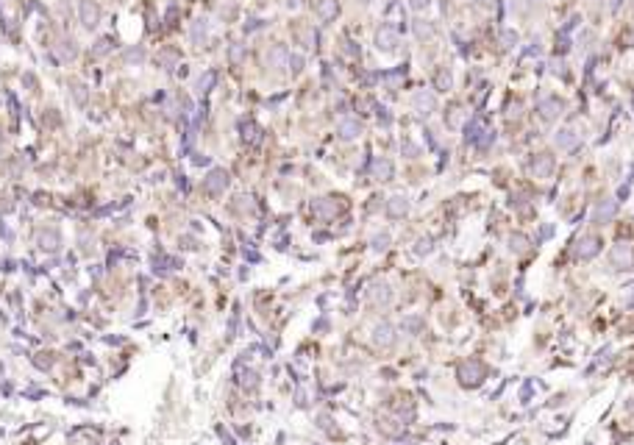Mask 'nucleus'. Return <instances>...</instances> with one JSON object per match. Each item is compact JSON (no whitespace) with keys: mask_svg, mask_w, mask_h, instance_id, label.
Returning a JSON list of instances; mask_svg holds the SVG:
<instances>
[{"mask_svg":"<svg viewBox=\"0 0 634 445\" xmlns=\"http://www.w3.org/2000/svg\"><path fill=\"white\" fill-rule=\"evenodd\" d=\"M290 67H292L295 73H298V70L303 67V58H301V56H292V58H290Z\"/></svg>","mask_w":634,"mask_h":445,"instance_id":"393cba45","label":"nucleus"},{"mask_svg":"<svg viewBox=\"0 0 634 445\" xmlns=\"http://www.w3.org/2000/svg\"><path fill=\"white\" fill-rule=\"evenodd\" d=\"M100 19V9L95 0H81V22L87 25V28H95Z\"/></svg>","mask_w":634,"mask_h":445,"instance_id":"7ed1b4c3","label":"nucleus"},{"mask_svg":"<svg viewBox=\"0 0 634 445\" xmlns=\"http://www.w3.org/2000/svg\"><path fill=\"white\" fill-rule=\"evenodd\" d=\"M390 334H392V329L390 326H379V329H376V342H379V345H390Z\"/></svg>","mask_w":634,"mask_h":445,"instance_id":"dca6fc26","label":"nucleus"},{"mask_svg":"<svg viewBox=\"0 0 634 445\" xmlns=\"http://www.w3.org/2000/svg\"><path fill=\"white\" fill-rule=\"evenodd\" d=\"M245 139L256 142V126H245Z\"/></svg>","mask_w":634,"mask_h":445,"instance_id":"a878e982","label":"nucleus"},{"mask_svg":"<svg viewBox=\"0 0 634 445\" xmlns=\"http://www.w3.org/2000/svg\"><path fill=\"white\" fill-rule=\"evenodd\" d=\"M206 37H209V22H206V19H195V22H192V42H195V45H203Z\"/></svg>","mask_w":634,"mask_h":445,"instance_id":"9d476101","label":"nucleus"},{"mask_svg":"<svg viewBox=\"0 0 634 445\" xmlns=\"http://www.w3.org/2000/svg\"><path fill=\"white\" fill-rule=\"evenodd\" d=\"M373 173H376V178H381V181H387L392 175V165L387 162V159H379L376 165H373Z\"/></svg>","mask_w":634,"mask_h":445,"instance_id":"ddd939ff","label":"nucleus"},{"mask_svg":"<svg viewBox=\"0 0 634 445\" xmlns=\"http://www.w3.org/2000/svg\"><path fill=\"white\" fill-rule=\"evenodd\" d=\"M359 131H362V126L356 123V120H342V123H340V136H342V139H353Z\"/></svg>","mask_w":634,"mask_h":445,"instance_id":"9b49d317","label":"nucleus"},{"mask_svg":"<svg viewBox=\"0 0 634 445\" xmlns=\"http://www.w3.org/2000/svg\"><path fill=\"white\" fill-rule=\"evenodd\" d=\"M376 42H379V48H381V50H392L395 45H398V34H395L392 28H387V25H384V28H381L379 34H376Z\"/></svg>","mask_w":634,"mask_h":445,"instance_id":"423d86ee","label":"nucleus"},{"mask_svg":"<svg viewBox=\"0 0 634 445\" xmlns=\"http://www.w3.org/2000/svg\"><path fill=\"white\" fill-rule=\"evenodd\" d=\"M390 298V292H387V287L381 284V287H376V292H373V300H387Z\"/></svg>","mask_w":634,"mask_h":445,"instance_id":"412c9836","label":"nucleus"},{"mask_svg":"<svg viewBox=\"0 0 634 445\" xmlns=\"http://www.w3.org/2000/svg\"><path fill=\"white\" fill-rule=\"evenodd\" d=\"M459 373L465 376L462 381L473 387V384H478V381H481V376H484V368H481L478 362H468V365H462V370H459Z\"/></svg>","mask_w":634,"mask_h":445,"instance_id":"39448f33","label":"nucleus"},{"mask_svg":"<svg viewBox=\"0 0 634 445\" xmlns=\"http://www.w3.org/2000/svg\"><path fill=\"white\" fill-rule=\"evenodd\" d=\"M373 248H376V251H384V248H387V237H384V234L376 237V245H373Z\"/></svg>","mask_w":634,"mask_h":445,"instance_id":"bb28decb","label":"nucleus"},{"mask_svg":"<svg viewBox=\"0 0 634 445\" xmlns=\"http://www.w3.org/2000/svg\"><path fill=\"white\" fill-rule=\"evenodd\" d=\"M437 87L439 89H448L451 87V75H448V73H439V75H437Z\"/></svg>","mask_w":634,"mask_h":445,"instance_id":"4be33fe9","label":"nucleus"},{"mask_svg":"<svg viewBox=\"0 0 634 445\" xmlns=\"http://www.w3.org/2000/svg\"><path fill=\"white\" fill-rule=\"evenodd\" d=\"M126 58L128 61H142V58H145V50H128Z\"/></svg>","mask_w":634,"mask_h":445,"instance_id":"5701e85b","label":"nucleus"},{"mask_svg":"<svg viewBox=\"0 0 634 445\" xmlns=\"http://www.w3.org/2000/svg\"><path fill=\"white\" fill-rule=\"evenodd\" d=\"M228 58H231L234 64H239V61L245 58V48H242V45H231V50H228Z\"/></svg>","mask_w":634,"mask_h":445,"instance_id":"6ab92c4d","label":"nucleus"},{"mask_svg":"<svg viewBox=\"0 0 634 445\" xmlns=\"http://www.w3.org/2000/svg\"><path fill=\"white\" fill-rule=\"evenodd\" d=\"M598 251H601V242H598V237L587 234V237H581V240L576 242L573 256H576V259H593V256H598Z\"/></svg>","mask_w":634,"mask_h":445,"instance_id":"f03ea898","label":"nucleus"},{"mask_svg":"<svg viewBox=\"0 0 634 445\" xmlns=\"http://www.w3.org/2000/svg\"><path fill=\"white\" fill-rule=\"evenodd\" d=\"M215 73H212V70H209V73H206V75H200L195 81V92L198 95H206V92H209V89H212V84H215Z\"/></svg>","mask_w":634,"mask_h":445,"instance_id":"f8f14e48","label":"nucleus"},{"mask_svg":"<svg viewBox=\"0 0 634 445\" xmlns=\"http://www.w3.org/2000/svg\"><path fill=\"white\" fill-rule=\"evenodd\" d=\"M75 97H78V100H84V97H87V92H84V87H81V84H75Z\"/></svg>","mask_w":634,"mask_h":445,"instance_id":"cd10ccee","label":"nucleus"},{"mask_svg":"<svg viewBox=\"0 0 634 445\" xmlns=\"http://www.w3.org/2000/svg\"><path fill=\"white\" fill-rule=\"evenodd\" d=\"M203 186H206V192H212V195L223 192L225 186H228V175H225L223 170H215V173H209V178L203 181Z\"/></svg>","mask_w":634,"mask_h":445,"instance_id":"20e7f679","label":"nucleus"},{"mask_svg":"<svg viewBox=\"0 0 634 445\" xmlns=\"http://www.w3.org/2000/svg\"><path fill=\"white\" fill-rule=\"evenodd\" d=\"M387 212H390L392 217H403V214L409 212V201H406L403 195H395V198H390V204H387Z\"/></svg>","mask_w":634,"mask_h":445,"instance_id":"0eeeda50","label":"nucleus"},{"mask_svg":"<svg viewBox=\"0 0 634 445\" xmlns=\"http://www.w3.org/2000/svg\"><path fill=\"white\" fill-rule=\"evenodd\" d=\"M106 50H109V39H100V42H98V48H95V56H103Z\"/></svg>","mask_w":634,"mask_h":445,"instance_id":"b1692460","label":"nucleus"},{"mask_svg":"<svg viewBox=\"0 0 634 445\" xmlns=\"http://www.w3.org/2000/svg\"><path fill=\"white\" fill-rule=\"evenodd\" d=\"M609 264L615 270H632L634 267V251L629 245H615L612 253H609Z\"/></svg>","mask_w":634,"mask_h":445,"instance_id":"f257e3e1","label":"nucleus"},{"mask_svg":"<svg viewBox=\"0 0 634 445\" xmlns=\"http://www.w3.org/2000/svg\"><path fill=\"white\" fill-rule=\"evenodd\" d=\"M415 109H417V114H431L434 97H431L429 92H417V95H415Z\"/></svg>","mask_w":634,"mask_h":445,"instance_id":"1a4fd4ad","label":"nucleus"},{"mask_svg":"<svg viewBox=\"0 0 634 445\" xmlns=\"http://www.w3.org/2000/svg\"><path fill=\"white\" fill-rule=\"evenodd\" d=\"M615 214V201H606L604 206H598V212H595V220L598 222H606L609 217Z\"/></svg>","mask_w":634,"mask_h":445,"instance_id":"2eb2a0df","label":"nucleus"},{"mask_svg":"<svg viewBox=\"0 0 634 445\" xmlns=\"http://www.w3.org/2000/svg\"><path fill=\"white\" fill-rule=\"evenodd\" d=\"M317 11H320L323 19H334L337 17V3H334V0H320V3H317Z\"/></svg>","mask_w":634,"mask_h":445,"instance_id":"4468645a","label":"nucleus"},{"mask_svg":"<svg viewBox=\"0 0 634 445\" xmlns=\"http://www.w3.org/2000/svg\"><path fill=\"white\" fill-rule=\"evenodd\" d=\"M334 212H337V209H334V204H328V201H320V204H314V214H320V217H331Z\"/></svg>","mask_w":634,"mask_h":445,"instance_id":"f3484780","label":"nucleus"},{"mask_svg":"<svg viewBox=\"0 0 634 445\" xmlns=\"http://www.w3.org/2000/svg\"><path fill=\"white\" fill-rule=\"evenodd\" d=\"M287 61H290V58H287V50H284L281 45H275V48L267 50V64H270V67L278 70V67H284Z\"/></svg>","mask_w":634,"mask_h":445,"instance_id":"6e6552de","label":"nucleus"},{"mask_svg":"<svg viewBox=\"0 0 634 445\" xmlns=\"http://www.w3.org/2000/svg\"><path fill=\"white\" fill-rule=\"evenodd\" d=\"M159 61H162V64H167V67H173V64L178 61V53H176V50H164V53L159 56Z\"/></svg>","mask_w":634,"mask_h":445,"instance_id":"aec40b11","label":"nucleus"},{"mask_svg":"<svg viewBox=\"0 0 634 445\" xmlns=\"http://www.w3.org/2000/svg\"><path fill=\"white\" fill-rule=\"evenodd\" d=\"M509 242H512V251H515V253H523L528 248V240H526V237H520V234H512V240H509Z\"/></svg>","mask_w":634,"mask_h":445,"instance_id":"a211bd4d","label":"nucleus"},{"mask_svg":"<svg viewBox=\"0 0 634 445\" xmlns=\"http://www.w3.org/2000/svg\"><path fill=\"white\" fill-rule=\"evenodd\" d=\"M412 6H415V9H426V6H429V0H412Z\"/></svg>","mask_w":634,"mask_h":445,"instance_id":"c85d7f7f","label":"nucleus"}]
</instances>
